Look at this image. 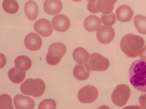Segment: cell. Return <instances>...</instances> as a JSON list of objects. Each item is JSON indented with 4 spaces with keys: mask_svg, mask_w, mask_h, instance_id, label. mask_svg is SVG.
Instances as JSON below:
<instances>
[{
    "mask_svg": "<svg viewBox=\"0 0 146 109\" xmlns=\"http://www.w3.org/2000/svg\"><path fill=\"white\" fill-rule=\"evenodd\" d=\"M131 84L139 92H146V61L138 59L133 62L129 70Z\"/></svg>",
    "mask_w": 146,
    "mask_h": 109,
    "instance_id": "cell-1",
    "label": "cell"
},
{
    "mask_svg": "<svg viewBox=\"0 0 146 109\" xmlns=\"http://www.w3.org/2000/svg\"><path fill=\"white\" fill-rule=\"evenodd\" d=\"M144 44V39L142 37L134 34H129L122 38L120 48L126 56L135 58L138 56Z\"/></svg>",
    "mask_w": 146,
    "mask_h": 109,
    "instance_id": "cell-2",
    "label": "cell"
},
{
    "mask_svg": "<svg viewBox=\"0 0 146 109\" xmlns=\"http://www.w3.org/2000/svg\"><path fill=\"white\" fill-rule=\"evenodd\" d=\"M45 82L40 79H28L21 85L20 90L22 93L35 97L42 96L45 92Z\"/></svg>",
    "mask_w": 146,
    "mask_h": 109,
    "instance_id": "cell-3",
    "label": "cell"
},
{
    "mask_svg": "<svg viewBox=\"0 0 146 109\" xmlns=\"http://www.w3.org/2000/svg\"><path fill=\"white\" fill-rule=\"evenodd\" d=\"M110 65V62L107 58L99 53H94L90 54L85 66L89 71L100 72L107 70Z\"/></svg>",
    "mask_w": 146,
    "mask_h": 109,
    "instance_id": "cell-4",
    "label": "cell"
},
{
    "mask_svg": "<svg viewBox=\"0 0 146 109\" xmlns=\"http://www.w3.org/2000/svg\"><path fill=\"white\" fill-rule=\"evenodd\" d=\"M67 49L63 43H53L48 48V51L46 56V61L51 65H56L66 53Z\"/></svg>",
    "mask_w": 146,
    "mask_h": 109,
    "instance_id": "cell-5",
    "label": "cell"
},
{
    "mask_svg": "<svg viewBox=\"0 0 146 109\" xmlns=\"http://www.w3.org/2000/svg\"><path fill=\"white\" fill-rule=\"evenodd\" d=\"M131 91L129 86L121 84L117 86L111 95V100L115 105L120 107L125 106L130 97Z\"/></svg>",
    "mask_w": 146,
    "mask_h": 109,
    "instance_id": "cell-6",
    "label": "cell"
},
{
    "mask_svg": "<svg viewBox=\"0 0 146 109\" xmlns=\"http://www.w3.org/2000/svg\"><path fill=\"white\" fill-rule=\"evenodd\" d=\"M98 96L97 88L91 85H88L80 89L78 97L79 100L82 103L89 104L96 101Z\"/></svg>",
    "mask_w": 146,
    "mask_h": 109,
    "instance_id": "cell-7",
    "label": "cell"
},
{
    "mask_svg": "<svg viewBox=\"0 0 146 109\" xmlns=\"http://www.w3.org/2000/svg\"><path fill=\"white\" fill-rule=\"evenodd\" d=\"M115 31L112 26L102 25L96 33V38L101 44H107L115 38Z\"/></svg>",
    "mask_w": 146,
    "mask_h": 109,
    "instance_id": "cell-8",
    "label": "cell"
},
{
    "mask_svg": "<svg viewBox=\"0 0 146 109\" xmlns=\"http://www.w3.org/2000/svg\"><path fill=\"white\" fill-rule=\"evenodd\" d=\"M34 27L35 32L44 37L50 36L53 31L50 21L45 18L40 19L36 21Z\"/></svg>",
    "mask_w": 146,
    "mask_h": 109,
    "instance_id": "cell-9",
    "label": "cell"
},
{
    "mask_svg": "<svg viewBox=\"0 0 146 109\" xmlns=\"http://www.w3.org/2000/svg\"><path fill=\"white\" fill-rule=\"evenodd\" d=\"M52 25L55 31L64 32L69 29L70 26V20L64 15H56L53 18Z\"/></svg>",
    "mask_w": 146,
    "mask_h": 109,
    "instance_id": "cell-10",
    "label": "cell"
},
{
    "mask_svg": "<svg viewBox=\"0 0 146 109\" xmlns=\"http://www.w3.org/2000/svg\"><path fill=\"white\" fill-rule=\"evenodd\" d=\"M25 47L32 51L38 50L42 46V40L39 35L34 32L28 34L25 39Z\"/></svg>",
    "mask_w": 146,
    "mask_h": 109,
    "instance_id": "cell-11",
    "label": "cell"
},
{
    "mask_svg": "<svg viewBox=\"0 0 146 109\" xmlns=\"http://www.w3.org/2000/svg\"><path fill=\"white\" fill-rule=\"evenodd\" d=\"M118 21L127 22L131 21L134 16V11L129 6L124 5L118 7L115 11Z\"/></svg>",
    "mask_w": 146,
    "mask_h": 109,
    "instance_id": "cell-12",
    "label": "cell"
},
{
    "mask_svg": "<svg viewBox=\"0 0 146 109\" xmlns=\"http://www.w3.org/2000/svg\"><path fill=\"white\" fill-rule=\"evenodd\" d=\"M14 104L16 109H33L35 106V102L33 99L20 94L15 96Z\"/></svg>",
    "mask_w": 146,
    "mask_h": 109,
    "instance_id": "cell-13",
    "label": "cell"
},
{
    "mask_svg": "<svg viewBox=\"0 0 146 109\" xmlns=\"http://www.w3.org/2000/svg\"><path fill=\"white\" fill-rule=\"evenodd\" d=\"M63 9L61 0H46L44 5V11L48 15L58 14Z\"/></svg>",
    "mask_w": 146,
    "mask_h": 109,
    "instance_id": "cell-14",
    "label": "cell"
},
{
    "mask_svg": "<svg viewBox=\"0 0 146 109\" xmlns=\"http://www.w3.org/2000/svg\"><path fill=\"white\" fill-rule=\"evenodd\" d=\"M102 23L100 18L96 15H90L85 19L84 26L85 30L90 32H94L101 27Z\"/></svg>",
    "mask_w": 146,
    "mask_h": 109,
    "instance_id": "cell-15",
    "label": "cell"
},
{
    "mask_svg": "<svg viewBox=\"0 0 146 109\" xmlns=\"http://www.w3.org/2000/svg\"><path fill=\"white\" fill-rule=\"evenodd\" d=\"M25 11L29 20L34 21L36 19L38 14V8L36 2L32 0L28 1L25 4Z\"/></svg>",
    "mask_w": 146,
    "mask_h": 109,
    "instance_id": "cell-16",
    "label": "cell"
},
{
    "mask_svg": "<svg viewBox=\"0 0 146 109\" xmlns=\"http://www.w3.org/2000/svg\"><path fill=\"white\" fill-rule=\"evenodd\" d=\"M89 55L87 51L82 47L76 48L73 53V59L79 64H86L88 61Z\"/></svg>",
    "mask_w": 146,
    "mask_h": 109,
    "instance_id": "cell-17",
    "label": "cell"
},
{
    "mask_svg": "<svg viewBox=\"0 0 146 109\" xmlns=\"http://www.w3.org/2000/svg\"><path fill=\"white\" fill-rule=\"evenodd\" d=\"M8 76L10 80L16 84H20L25 80L26 73L24 71L13 67L9 71Z\"/></svg>",
    "mask_w": 146,
    "mask_h": 109,
    "instance_id": "cell-18",
    "label": "cell"
},
{
    "mask_svg": "<svg viewBox=\"0 0 146 109\" xmlns=\"http://www.w3.org/2000/svg\"><path fill=\"white\" fill-rule=\"evenodd\" d=\"M15 64L18 69L25 71L29 70L31 68L32 63L31 59L28 57L20 55L15 59Z\"/></svg>",
    "mask_w": 146,
    "mask_h": 109,
    "instance_id": "cell-19",
    "label": "cell"
},
{
    "mask_svg": "<svg viewBox=\"0 0 146 109\" xmlns=\"http://www.w3.org/2000/svg\"><path fill=\"white\" fill-rule=\"evenodd\" d=\"M74 76L78 80L82 81L87 80L90 75V71L88 70L83 65H77L73 71Z\"/></svg>",
    "mask_w": 146,
    "mask_h": 109,
    "instance_id": "cell-20",
    "label": "cell"
},
{
    "mask_svg": "<svg viewBox=\"0 0 146 109\" xmlns=\"http://www.w3.org/2000/svg\"><path fill=\"white\" fill-rule=\"evenodd\" d=\"M135 27L139 33L146 35V17L142 15H137L134 20Z\"/></svg>",
    "mask_w": 146,
    "mask_h": 109,
    "instance_id": "cell-21",
    "label": "cell"
},
{
    "mask_svg": "<svg viewBox=\"0 0 146 109\" xmlns=\"http://www.w3.org/2000/svg\"><path fill=\"white\" fill-rule=\"evenodd\" d=\"M2 6L5 11L10 14H14L19 11L18 3L16 0H4Z\"/></svg>",
    "mask_w": 146,
    "mask_h": 109,
    "instance_id": "cell-22",
    "label": "cell"
},
{
    "mask_svg": "<svg viewBox=\"0 0 146 109\" xmlns=\"http://www.w3.org/2000/svg\"><path fill=\"white\" fill-rule=\"evenodd\" d=\"M0 108L14 109L13 106L12 98L7 94H3L0 97Z\"/></svg>",
    "mask_w": 146,
    "mask_h": 109,
    "instance_id": "cell-23",
    "label": "cell"
},
{
    "mask_svg": "<svg viewBox=\"0 0 146 109\" xmlns=\"http://www.w3.org/2000/svg\"><path fill=\"white\" fill-rule=\"evenodd\" d=\"M102 22L104 25L107 26H111L114 25L116 21V17L113 13L109 14H102L101 17Z\"/></svg>",
    "mask_w": 146,
    "mask_h": 109,
    "instance_id": "cell-24",
    "label": "cell"
},
{
    "mask_svg": "<svg viewBox=\"0 0 146 109\" xmlns=\"http://www.w3.org/2000/svg\"><path fill=\"white\" fill-rule=\"evenodd\" d=\"M56 102L52 99H46L42 101L39 105V109H56Z\"/></svg>",
    "mask_w": 146,
    "mask_h": 109,
    "instance_id": "cell-25",
    "label": "cell"
},
{
    "mask_svg": "<svg viewBox=\"0 0 146 109\" xmlns=\"http://www.w3.org/2000/svg\"><path fill=\"white\" fill-rule=\"evenodd\" d=\"M139 103L143 109H146V94H143L139 97Z\"/></svg>",
    "mask_w": 146,
    "mask_h": 109,
    "instance_id": "cell-26",
    "label": "cell"
},
{
    "mask_svg": "<svg viewBox=\"0 0 146 109\" xmlns=\"http://www.w3.org/2000/svg\"><path fill=\"white\" fill-rule=\"evenodd\" d=\"M138 56L142 59L146 61V45L141 51Z\"/></svg>",
    "mask_w": 146,
    "mask_h": 109,
    "instance_id": "cell-27",
    "label": "cell"
},
{
    "mask_svg": "<svg viewBox=\"0 0 146 109\" xmlns=\"http://www.w3.org/2000/svg\"><path fill=\"white\" fill-rule=\"evenodd\" d=\"M117 0H102L103 2L105 4L109 6H114Z\"/></svg>",
    "mask_w": 146,
    "mask_h": 109,
    "instance_id": "cell-28",
    "label": "cell"
},
{
    "mask_svg": "<svg viewBox=\"0 0 146 109\" xmlns=\"http://www.w3.org/2000/svg\"><path fill=\"white\" fill-rule=\"evenodd\" d=\"M72 1H74V2H80V1H82V0H72Z\"/></svg>",
    "mask_w": 146,
    "mask_h": 109,
    "instance_id": "cell-29",
    "label": "cell"
},
{
    "mask_svg": "<svg viewBox=\"0 0 146 109\" xmlns=\"http://www.w3.org/2000/svg\"><path fill=\"white\" fill-rule=\"evenodd\" d=\"M89 2H93V1H96V0H87Z\"/></svg>",
    "mask_w": 146,
    "mask_h": 109,
    "instance_id": "cell-30",
    "label": "cell"
}]
</instances>
